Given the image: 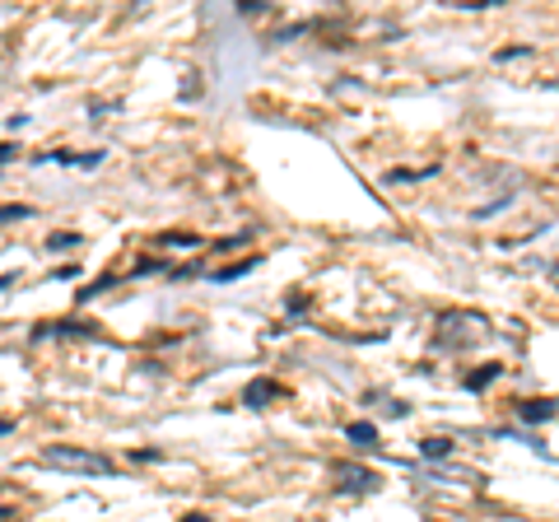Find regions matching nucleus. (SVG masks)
Masks as SVG:
<instances>
[{"label":"nucleus","instance_id":"f257e3e1","mask_svg":"<svg viewBox=\"0 0 559 522\" xmlns=\"http://www.w3.org/2000/svg\"><path fill=\"white\" fill-rule=\"evenodd\" d=\"M43 462L57 466V472H80V476H108L112 462L103 452H90V448H70V443H51L43 448Z\"/></svg>","mask_w":559,"mask_h":522},{"label":"nucleus","instance_id":"f03ea898","mask_svg":"<svg viewBox=\"0 0 559 522\" xmlns=\"http://www.w3.org/2000/svg\"><path fill=\"white\" fill-rule=\"evenodd\" d=\"M271 396H280V388L271 378H257V382H248V392H242V406H252V411H261L271 402Z\"/></svg>","mask_w":559,"mask_h":522},{"label":"nucleus","instance_id":"7ed1b4c3","mask_svg":"<svg viewBox=\"0 0 559 522\" xmlns=\"http://www.w3.org/2000/svg\"><path fill=\"white\" fill-rule=\"evenodd\" d=\"M522 420H527V425L555 420V402H522Z\"/></svg>","mask_w":559,"mask_h":522},{"label":"nucleus","instance_id":"20e7f679","mask_svg":"<svg viewBox=\"0 0 559 522\" xmlns=\"http://www.w3.org/2000/svg\"><path fill=\"white\" fill-rule=\"evenodd\" d=\"M345 439L355 443V448H373V443H378V429H373L369 420H359V425H349V429H345Z\"/></svg>","mask_w":559,"mask_h":522},{"label":"nucleus","instance_id":"39448f33","mask_svg":"<svg viewBox=\"0 0 559 522\" xmlns=\"http://www.w3.org/2000/svg\"><path fill=\"white\" fill-rule=\"evenodd\" d=\"M499 373H503V369H499V364H485V369H480V373H471V378H466V388H471V392H480V388H485V382H489V378H499Z\"/></svg>","mask_w":559,"mask_h":522},{"label":"nucleus","instance_id":"423d86ee","mask_svg":"<svg viewBox=\"0 0 559 522\" xmlns=\"http://www.w3.org/2000/svg\"><path fill=\"white\" fill-rule=\"evenodd\" d=\"M341 490H349V485H355V490H369V485H373V472H341Z\"/></svg>","mask_w":559,"mask_h":522},{"label":"nucleus","instance_id":"0eeeda50","mask_svg":"<svg viewBox=\"0 0 559 522\" xmlns=\"http://www.w3.org/2000/svg\"><path fill=\"white\" fill-rule=\"evenodd\" d=\"M419 452H425V458H448L452 443L448 439H425V443H419Z\"/></svg>","mask_w":559,"mask_h":522},{"label":"nucleus","instance_id":"6e6552de","mask_svg":"<svg viewBox=\"0 0 559 522\" xmlns=\"http://www.w3.org/2000/svg\"><path fill=\"white\" fill-rule=\"evenodd\" d=\"M14 220H28V205H0V224H14Z\"/></svg>","mask_w":559,"mask_h":522},{"label":"nucleus","instance_id":"1a4fd4ad","mask_svg":"<svg viewBox=\"0 0 559 522\" xmlns=\"http://www.w3.org/2000/svg\"><path fill=\"white\" fill-rule=\"evenodd\" d=\"M10 154H14V145H0V164H5V159H10Z\"/></svg>","mask_w":559,"mask_h":522},{"label":"nucleus","instance_id":"9d476101","mask_svg":"<svg viewBox=\"0 0 559 522\" xmlns=\"http://www.w3.org/2000/svg\"><path fill=\"white\" fill-rule=\"evenodd\" d=\"M0 434H10V425H5V420H0Z\"/></svg>","mask_w":559,"mask_h":522}]
</instances>
